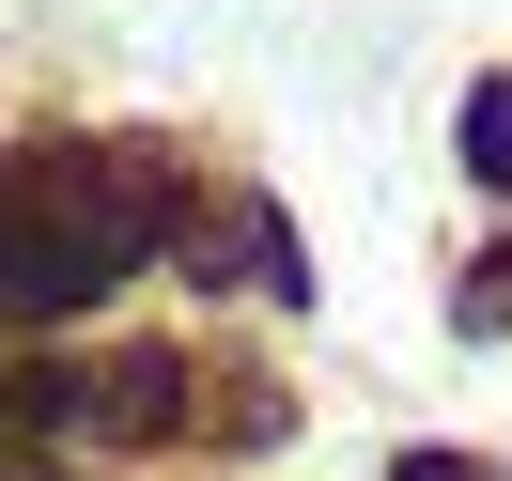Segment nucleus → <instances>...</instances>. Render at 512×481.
<instances>
[{"mask_svg": "<svg viewBox=\"0 0 512 481\" xmlns=\"http://www.w3.org/2000/svg\"><path fill=\"white\" fill-rule=\"evenodd\" d=\"M466 187H512V78L466 94Z\"/></svg>", "mask_w": 512, "mask_h": 481, "instance_id": "7ed1b4c3", "label": "nucleus"}, {"mask_svg": "<svg viewBox=\"0 0 512 481\" xmlns=\"http://www.w3.org/2000/svg\"><path fill=\"white\" fill-rule=\"evenodd\" d=\"M466 326H481V342L512 326V249H497V264H466Z\"/></svg>", "mask_w": 512, "mask_h": 481, "instance_id": "20e7f679", "label": "nucleus"}, {"mask_svg": "<svg viewBox=\"0 0 512 481\" xmlns=\"http://www.w3.org/2000/svg\"><path fill=\"white\" fill-rule=\"evenodd\" d=\"M140 249H156L140 171H109V156H0V311L16 326L109 295Z\"/></svg>", "mask_w": 512, "mask_h": 481, "instance_id": "f257e3e1", "label": "nucleus"}, {"mask_svg": "<svg viewBox=\"0 0 512 481\" xmlns=\"http://www.w3.org/2000/svg\"><path fill=\"white\" fill-rule=\"evenodd\" d=\"M388 481H481V466H466V450H404Z\"/></svg>", "mask_w": 512, "mask_h": 481, "instance_id": "39448f33", "label": "nucleus"}, {"mask_svg": "<svg viewBox=\"0 0 512 481\" xmlns=\"http://www.w3.org/2000/svg\"><path fill=\"white\" fill-rule=\"evenodd\" d=\"M171 419H187V357L125 342L109 373H78V435H171Z\"/></svg>", "mask_w": 512, "mask_h": 481, "instance_id": "f03ea898", "label": "nucleus"}]
</instances>
